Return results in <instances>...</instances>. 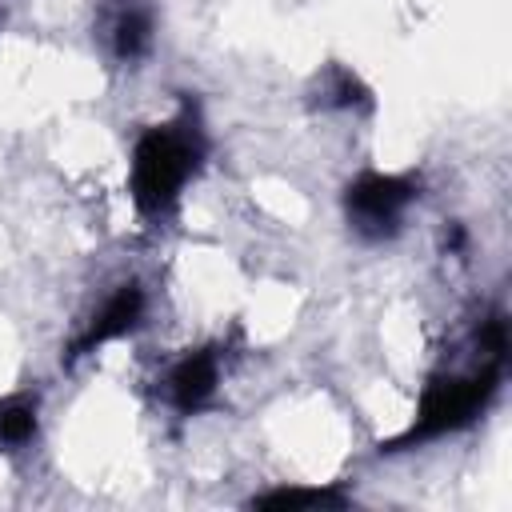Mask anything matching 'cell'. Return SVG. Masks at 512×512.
Returning <instances> with one entry per match:
<instances>
[{"instance_id":"2","label":"cell","mask_w":512,"mask_h":512,"mask_svg":"<svg viewBox=\"0 0 512 512\" xmlns=\"http://www.w3.org/2000/svg\"><path fill=\"white\" fill-rule=\"evenodd\" d=\"M408 184L404 180H392V176H364L352 196H348V208L356 212L360 224H388L396 220V212L408 204Z\"/></svg>"},{"instance_id":"6","label":"cell","mask_w":512,"mask_h":512,"mask_svg":"<svg viewBox=\"0 0 512 512\" xmlns=\"http://www.w3.org/2000/svg\"><path fill=\"white\" fill-rule=\"evenodd\" d=\"M144 44H148V24H144V16H124L120 28H116V52H120V56H136V52H144Z\"/></svg>"},{"instance_id":"4","label":"cell","mask_w":512,"mask_h":512,"mask_svg":"<svg viewBox=\"0 0 512 512\" xmlns=\"http://www.w3.org/2000/svg\"><path fill=\"white\" fill-rule=\"evenodd\" d=\"M136 312H140V292H136V288H120V292H116V296H112V300L104 304V312L96 316V324L88 328V336H84V344H80V348L104 344V340H112L116 332L132 328Z\"/></svg>"},{"instance_id":"3","label":"cell","mask_w":512,"mask_h":512,"mask_svg":"<svg viewBox=\"0 0 512 512\" xmlns=\"http://www.w3.org/2000/svg\"><path fill=\"white\" fill-rule=\"evenodd\" d=\"M216 388V360L212 356H188L172 372V396L180 408H196Z\"/></svg>"},{"instance_id":"5","label":"cell","mask_w":512,"mask_h":512,"mask_svg":"<svg viewBox=\"0 0 512 512\" xmlns=\"http://www.w3.org/2000/svg\"><path fill=\"white\" fill-rule=\"evenodd\" d=\"M36 428V416H32V404L24 400H8L0 404V444H24Z\"/></svg>"},{"instance_id":"1","label":"cell","mask_w":512,"mask_h":512,"mask_svg":"<svg viewBox=\"0 0 512 512\" xmlns=\"http://www.w3.org/2000/svg\"><path fill=\"white\" fill-rule=\"evenodd\" d=\"M192 140L172 132V128H156L140 140L136 148V164H132V184H136V200L148 212H160L172 204V196L180 192L184 176L192 172Z\"/></svg>"}]
</instances>
